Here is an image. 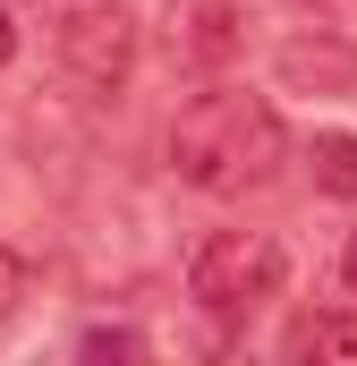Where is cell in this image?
Here are the masks:
<instances>
[{
	"label": "cell",
	"instance_id": "1",
	"mask_svg": "<svg viewBox=\"0 0 357 366\" xmlns=\"http://www.w3.org/2000/svg\"><path fill=\"white\" fill-rule=\"evenodd\" d=\"M281 154H289V137H281V111H272L264 94L213 86V94H196L171 119V171L187 187H204V196H247V187H264L272 171H281Z\"/></svg>",
	"mask_w": 357,
	"mask_h": 366
},
{
	"label": "cell",
	"instance_id": "2",
	"mask_svg": "<svg viewBox=\"0 0 357 366\" xmlns=\"http://www.w3.org/2000/svg\"><path fill=\"white\" fill-rule=\"evenodd\" d=\"M281 273H289V256L272 230H213L187 264V290L204 298V315H256L281 290Z\"/></svg>",
	"mask_w": 357,
	"mask_h": 366
},
{
	"label": "cell",
	"instance_id": "3",
	"mask_svg": "<svg viewBox=\"0 0 357 366\" xmlns=\"http://www.w3.org/2000/svg\"><path fill=\"white\" fill-rule=\"evenodd\" d=\"M51 51L86 94H119L128 69H136V17L119 0H69L51 17Z\"/></svg>",
	"mask_w": 357,
	"mask_h": 366
},
{
	"label": "cell",
	"instance_id": "4",
	"mask_svg": "<svg viewBox=\"0 0 357 366\" xmlns=\"http://www.w3.org/2000/svg\"><path fill=\"white\" fill-rule=\"evenodd\" d=\"M272 77L289 94H357V34H332V26L289 34L272 51Z\"/></svg>",
	"mask_w": 357,
	"mask_h": 366
},
{
	"label": "cell",
	"instance_id": "5",
	"mask_svg": "<svg viewBox=\"0 0 357 366\" xmlns=\"http://www.w3.org/2000/svg\"><path fill=\"white\" fill-rule=\"evenodd\" d=\"M162 43L178 69H221L238 51V0H171L162 9Z\"/></svg>",
	"mask_w": 357,
	"mask_h": 366
},
{
	"label": "cell",
	"instance_id": "6",
	"mask_svg": "<svg viewBox=\"0 0 357 366\" xmlns=\"http://www.w3.org/2000/svg\"><path fill=\"white\" fill-rule=\"evenodd\" d=\"M281 366H357V315H341V307L298 315L281 341Z\"/></svg>",
	"mask_w": 357,
	"mask_h": 366
},
{
	"label": "cell",
	"instance_id": "7",
	"mask_svg": "<svg viewBox=\"0 0 357 366\" xmlns=\"http://www.w3.org/2000/svg\"><path fill=\"white\" fill-rule=\"evenodd\" d=\"M306 162H315V187H323V196H341V204H357V137H341V128H323V137L306 145Z\"/></svg>",
	"mask_w": 357,
	"mask_h": 366
},
{
	"label": "cell",
	"instance_id": "8",
	"mask_svg": "<svg viewBox=\"0 0 357 366\" xmlns=\"http://www.w3.org/2000/svg\"><path fill=\"white\" fill-rule=\"evenodd\" d=\"M77 366H154V350H145L136 324H94L77 341Z\"/></svg>",
	"mask_w": 357,
	"mask_h": 366
},
{
	"label": "cell",
	"instance_id": "9",
	"mask_svg": "<svg viewBox=\"0 0 357 366\" xmlns=\"http://www.w3.org/2000/svg\"><path fill=\"white\" fill-rule=\"evenodd\" d=\"M17 298H26V256H17V247H0V324L17 315Z\"/></svg>",
	"mask_w": 357,
	"mask_h": 366
},
{
	"label": "cell",
	"instance_id": "10",
	"mask_svg": "<svg viewBox=\"0 0 357 366\" xmlns=\"http://www.w3.org/2000/svg\"><path fill=\"white\" fill-rule=\"evenodd\" d=\"M341 290L357 298V230H349V247H341Z\"/></svg>",
	"mask_w": 357,
	"mask_h": 366
},
{
	"label": "cell",
	"instance_id": "11",
	"mask_svg": "<svg viewBox=\"0 0 357 366\" xmlns=\"http://www.w3.org/2000/svg\"><path fill=\"white\" fill-rule=\"evenodd\" d=\"M17 60V26H9V9H0V69Z\"/></svg>",
	"mask_w": 357,
	"mask_h": 366
}]
</instances>
